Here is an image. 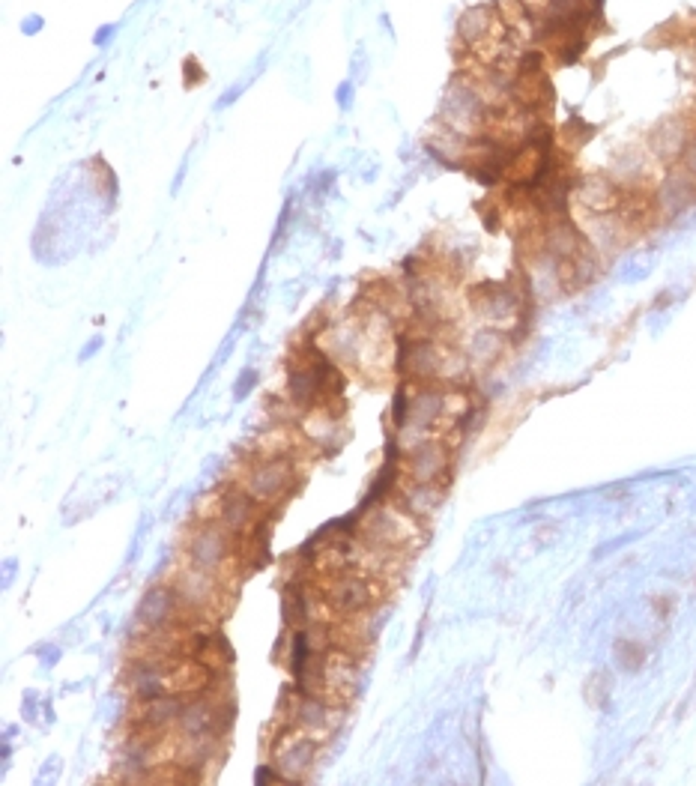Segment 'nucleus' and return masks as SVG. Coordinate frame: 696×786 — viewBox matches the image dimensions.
<instances>
[{
	"label": "nucleus",
	"instance_id": "nucleus-10",
	"mask_svg": "<svg viewBox=\"0 0 696 786\" xmlns=\"http://www.w3.org/2000/svg\"><path fill=\"white\" fill-rule=\"evenodd\" d=\"M249 84H251V75H249V78H240L233 87H227L225 93H221V99L216 102V108L221 111V108H227V105H233V102L245 93V87H249Z\"/></svg>",
	"mask_w": 696,
	"mask_h": 786
},
{
	"label": "nucleus",
	"instance_id": "nucleus-1",
	"mask_svg": "<svg viewBox=\"0 0 696 786\" xmlns=\"http://www.w3.org/2000/svg\"><path fill=\"white\" fill-rule=\"evenodd\" d=\"M233 481L249 490L264 509H284V503L302 485L299 457L297 452L278 457H245L242 472Z\"/></svg>",
	"mask_w": 696,
	"mask_h": 786
},
{
	"label": "nucleus",
	"instance_id": "nucleus-3",
	"mask_svg": "<svg viewBox=\"0 0 696 786\" xmlns=\"http://www.w3.org/2000/svg\"><path fill=\"white\" fill-rule=\"evenodd\" d=\"M236 553H240V536L221 520H194V527L186 532L183 556L194 568L218 575Z\"/></svg>",
	"mask_w": 696,
	"mask_h": 786
},
{
	"label": "nucleus",
	"instance_id": "nucleus-5",
	"mask_svg": "<svg viewBox=\"0 0 696 786\" xmlns=\"http://www.w3.org/2000/svg\"><path fill=\"white\" fill-rule=\"evenodd\" d=\"M696 135V114L687 117V114H673V117L660 120L658 126L652 129L649 138H645V147L663 165H676L682 159V153L687 150V144L693 141Z\"/></svg>",
	"mask_w": 696,
	"mask_h": 786
},
{
	"label": "nucleus",
	"instance_id": "nucleus-8",
	"mask_svg": "<svg viewBox=\"0 0 696 786\" xmlns=\"http://www.w3.org/2000/svg\"><path fill=\"white\" fill-rule=\"evenodd\" d=\"M505 347H509V335L499 329H485L478 335H472L470 347H466V356H470L472 368H487L502 359Z\"/></svg>",
	"mask_w": 696,
	"mask_h": 786
},
{
	"label": "nucleus",
	"instance_id": "nucleus-15",
	"mask_svg": "<svg viewBox=\"0 0 696 786\" xmlns=\"http://www.w3.org/2000/svg\"><path fill=\"white\" fill-rule=\"evenodd\" d=\"M117 28H120V24H102V28L96 30V36H93V45L96 48H105L114 36H117Z\"/></svg>",
	"mask_w": 696,
	"mask_h": 786
},
{
	"label": "nucleus",
	"instance_id": "nucleus-16",
	"mask_svg": "<svg viewBox=\"0 0 696 786\" xmlns=\"http://www.w3.org/2000/svg\"><path fill=\"white\" fill-rule=\"evenodd\" d=\"M249 380H255V371H245L242 374V380H240V392H236V395H245V392H249Z\"/></svg>",
	"mask_w": 696,
	"mask_h": 786
},
{
	"label": "nucleus",
	"instance_id": "nucleus-11",
	"mask_svg": "<svg viewBox=\"0 0 696 786\" xmlns=\"http://www.w3.org/2000/svg\"><path fill=\"white\" fill-rule=\"evenodd\" d=\"M350 75H353L356 81H362L368 75V54H365L362 45L353 52V60H350Z\"/></svg>",
	"mask_w": 696,
	"mask_h": 786
},
{
	"label": "nucleus",
	"instance_id": "nucleus-12",
	"mask_svg": "<svg viewBox=\"0 0 696 786\" xmlns=\"http://www.w3.org/2000/svg\"><path fill=\"white\" fill-rule=\"evenodd\" d=\"M19 28H21V34H24V36H36L39 30L45 28V19H43V15H39V12H30V15H24Z\"/></svg>",
	"mask_w": 696,
	"mask_h": 786
},
{
	"label": "nucleus",
	"instance_id": "nucleus-4",
	"mask_svg": "<svg viewBox=\"0 0 696 786\" xmlns=\"http://www.w3.org/2000/svg\"><path fill=\"white\" fill-rule=\"evenodd\" d=\"M452 452L455 449L437 433L422 440L419 446L404 455V479L422 481V485H439L448 490V485H452Z\"/></svg>",
	"mask_w": 696,
	"mask_h": 786
},
{
	"label": "nucleus",
	"instance_id": "nucleus-9",
	"mask_svg": "<svg viewBox=\"0 0 696 786\" xmlns=\"http://www.w3.org/2000/svg\"><path fill=\"white\" fill-rule=\"evenodd\" d=\"M616 661L625 670H640L643 661H645V649L640 643H634V640H619L616 643Z\"/></svg>",
	"mask_w": 696,
	"mask_h": 786
},
{
	"label": "nucleus",
	"instance_id": "nucleus-14",
	"mask_svg": "<svg viewBox=\"0 0 696 786\" xmlns=\"http://www.w3.org/2000/svg\"><path fill=\"white\" fill-rule=\"evenodd\" d=\"M678 165H682V168H684L691 177H696V135H693V141L687 144V150L682 153V159H678Z\"/></svg>",
	"mask_w": 696,
	"mask_h": 786
},
{
	"label": "nucleus",
	"instance_id": "nucleus-7",
	"mask_svg": "<svg viewBox=\"0 0 696 786\" xmlns=\"http://www.w3.org/2000/svg\"><path fill=\"white\" fill-rule=\"evenodd\" d=\"M693 201H696V177H691L676 162V165H669V171H663L660 186L654 188V203H658L660 218H676L678 212H684Z\"/></svg>",
	"mask_w": 696,
	"mask_h": 786
},
{
	"label": "nucleus",
	"instance_id": "nucleus-13",
	"mask_svg": "<svg viewBox=\"0 0 696 786\" xmlns=\"http://www.w3.org/2000/svg\"><path fill=\"white\" fill-rule=\"evenodd\" d=\"M335 96H338V108H341V111H347L350 105H353V78L341 81L338 90H335Z\"/></svg>",
	"mask_w": 696,
	"mask_h": 786
},
{
	"label": "nucleus",
	"instance_id": "nucleus-2",
	"mask_svg": "<svg viewBox=\"0 0 696 786\" xmlns=\"http://www.w3.org/2000/svg\"><path fill=\"white\" fill-rule=\"evenodd\" d=\"M496 108H490L485 90L472 75H457L446 90L442 99L439 120L442 126H448L452 132L463 138H478L490 132V117Z\"/></svg>",
	"mask_w": 696,
	"mask_h": 786
},
{
	"label": "nucleus",
	"instance_id": "nucleus-6",
	"mask_svg": "<svg viewBox=\"0 0 696 786\" xmlns=\"http://www.w3.org/2000/svg\"><path fill=\"white\" fill-rule=\"evenodd\" d=\"M621 198H625V188H621L610 174H583L577 177L574 183V201L592 216H607V212H616Z\"/></svg>",
	"mask_w": 696,
	"mask_h": 786
}]
</instances>
